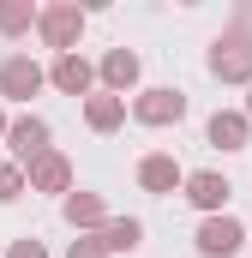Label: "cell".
<instances>
[{"instance_id":"12","label":"cell","mask_w":252,"mask_h":258,"mask_svg":"<svg viewBox=\"0 0 252 258\" xmlns=\"http://www.w3.org/2000/svg\"><path fill=\"white\" fill-rule=\"evenodd\" d=\"M72 30H78V12H72V6L48 12V36H54V42H72Z\"/></svg>"},{"instance_id":"5","label":"cell","mask_w":252,"mask_h":258,"mask_svg":"<svg viewBox=\"0 0 252 258\" xmlns=\"http://www.w3.org/2000/svg\"><path fill=\"white\" fill-rule=\"evenodd\" d=\"M210 66H216L222 78H246V72H252V48H246V42H228V54L216 48V54H210Z\"/></svg>"},{"instance_id":"18","label":"cell","mask_w":252,"mask_h":258,"mask_svg":"<svg viewBox=\"0 0 252 258\" xmlns=\"http://www.w3.org/2000/svg\"><path fill=\"white\" fill-rule=\"evenodd\" d=\"M12 258H42V246H36V240H18V246H12Z\"/></svg>"},{"instance_id":"13","label":"cell","mask_w":252,"mask_h":258,"mask_svg":"<svg viewBox=\"0 0 252 258\" xmlns=\"http://www.w3.org/2000/svg\"><path fill=\"white\" fill-rule=\"evenodd\" d=\"M66 216H72V222H102V204H96V198H72Z\"/></svg>"},{"instance_id":"4","label":"cell","mask_w":252,"mask_h":258,"mask_svg":"<svg viewBox=\"0 0 252 258\" xmlns=\"http://www.w3.org/2000/svg\"><path fill=\"white\" fill-rule=\"evenodd\" d=\"M186 198L198 204V210H216V204L228 198V180H222V174H192V180H186Z\"/></svg>"},{"instance_id":"15","label":"cell","mask_w":252,"mask_h":258,"mask_svg":"<svg viewBox=\"0 0 252 258\" xmlns=\"http://www.w3.org/2000/svg\"><path fill=\"white\" fill-rule=\"evenodd\" d=\"M120 120V102H90V126H114Z\"/></svg>"},{"instance_id":"10","label":"cell","mask_w":252,"mask_h":258,"mask_svg":"<svg viewBox=\"0 0 252 258\" xmlns=\"http://www.w3.org/2000/svg\"><path fill=\"white\" fill-rule=\"evenodd\" d=\"M138 234H144L138 222H108V228H102V246H114V252H132V246H138Z\"/></svg>"},{"instance_id":"6","label":"cell","mask_w":252,"mask_h":258,"mask_svg":"<svg viewBox=\"0 0 252 258\" xmlns=\"http://www.w3.org/2000/svg\"><path fill=\"white\" fill-rule=\"evenodd\" d=\"M210 144L240 150V144H246V120H240V114H216V120H210Z\"/></svg>"},{"instance_id":"19","label":"cell","mask_w":252,"mask_h":258,"mask_svg":"<svg viewBox=\"0 0 252 258\" xmlns=\"http://www.w3.org/2000/svg\"><path fill=\"white\" fill-rule=\"evenodd\" d=\"M72 258H102V252H96V246H72Z\"/></svg>"},{"instance_id":"9","label":"cell","mask_w":252,"mask_h":258,"mask_svg":"<svg viewBox=\"0 0 252 258\" xmlns=\"http://www.w3.org/2000/svg\"><path fill=\"white\" fill-rule=\"evenodd\" d=\"M54 84H60V90H84V84H90V66L78 60V54H60V66H54Z\"/></svg>"},{"instance_id":"14","label":"cell","mask_w":252,"mask_h":258,"mask_svg":"<svg viewBox=\"0 0 252 258\" xmlns=\"http://www.w3.org/2000/svg\"><path fill=\"white\" fill-rule=\"evenodd\" d=\"M36 180H42V186H60V180H66V162H60V156H42V162H36Z\"/></svg>"},{"instance_id":"11","label":"cell","mask_w":252,"mask_h":258,"mask_svg":"<svg viewBox=\"0 0 252 258\" xmlns=\"http://www.w3.org/2000/svg\"><path fill=\"white\" fill-rule=\"evenodd\" d=\"M102 72H108V84H132V78H138V60H132V54H108V66H102Z\"/></svg>"},{"instance_id":"16","label":"cell","mask_w":252,"mask_h":258,"mask_svg":"<svg viewBox=\"0 0 252 258\" xmlns=\"http://www.w3.org/2000/svg\"><path fill=\"white\" fill-rule=\"evenodd\" d=\"M24 18H30V12H24V6H0V30H18V24H24Z\"/></svg>"},{"instance_id":"8","label":"cell","mask_w":252,"mask_h":258,"mask_svg":"<svg viewBox=\"0 0 252 258\" xmlns=\"http://www.w3.org/2000/svg\"><path fill=\"white\" fill-rule=\"evenodd\" d=\"M138 180H144V186H150V192H168V186H174V180H180V168H174V162H168V156H150V162H144V168H138Z\"/></svg>"},{"instance_id":"2","label":"cell","mask_w":252,"mask_h":258,"mask_svg":"<svg viewBox=\"0 0 252 258\" xmlns=\"http://www.w3.org/2000/svg\"><path fill=\"white\" fill-rule=\"evenodd\" d=\"M198 246L210 258H228L234 246H240V222H228V216H210L204 228H198Z\"/></svg>"},{"instance_id":"7","label":"cell","mask_w":252,"mask_h":258,"mask_svg":"<svg viewBox=\"0 0 252 258\" xmlns=\"http://www.w3.org/2000/svg\"><path fill=\"white\" fill-rule=\"evenodd\" d=\"M42 144H48V126L42 120H18L12 126V150L18 156H42Z\"/></svg>"},{"instance_id":"1","label":"cell","mask_w":252,"mask_h":258,"mask_svg":"<svg viewBox=\"0 0 252 258\" xmlns=\"http://www.w3.org/2000/svg\"><path fill=\"white\" fill-rule=\"evenodd\" d=\"M180 114H186V96L180 90H144V102H138V120H150V126L180 120Z\"/></svg>"},{"instance_id":"3","label":"cell","mask_w":252,"mask_h":258,"mask_svg":"<svg viewBox=\"0 0 252 258\" xmlns=\"http://www.w3.org/2000/svg\"><path fill=\"white\" fill-rule=\"evenodd\" d=\"M36 84H42V72L24 60V54L0 66V90H6V96H36Z\"/></svg>"},{"instance_id":"17","label":"cell","mask_w":252,"mask_h":258,"mask_svg":"<svg viewBox=\"0 0 252 258\" xmlns=\"http://www.w3.org/2000/svg\"><path fill=\"white\" fill-rule=\"evenodd\" d=\"M0 198H18V174L12 168H0Z\"/></svg>"}]
</instances>
